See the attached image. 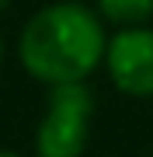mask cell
<instances>
[{"label": "cell", "mask_w": 153, "mask_h": 157, "mask_svg": "<svg viewBox=\"0 0 153 157\" xmlns=\"http://www.w3.org/2000/svg\"><path fill=\"white\" fill-rule=\"evenodd\" d=\"M94 94L87 84H56L35 133L38 157H80L91 140Z\"/></svg>", "instance_id": "obj_2"}, {"label": "cell", "mask_w": 153, "mask_h": 157, "mask_svg": "<svg viewBox=\"0 0 153 157\" xmlns=\"http://www.w3.org/2000/svg\"><path fill=\"white\" fill-rule=\"evenodd\" d=\"M7 7H11V0H0V14H4V11H7Z\"/></svg>", "instance_id": "obj_5"}, {"label": "cell", "mask_w": 153, "mask_h": 157, "mask_svg": "<svg viewBox=\"0 0 153 157\" xmlns=\"http://www.w3.org/2000/svg\"><path fill=\"white\" fill-rule=\"evenodd\" d=\"M97 11L118 28H139L153 17V0H97Z\"/></svg>", "instance_id": "obj_4"}, {"label": "cell", "mask_w": 153, "mask_h": 157, "mask_svg": "<svg viewBox=\"0 0 153 157\" xmlns=\"http://www.w3.org/2000/svg\"><path fill=\"white\" fill-rule=\"evenodd\" d=\"M21 63L42 84H84L101 56L108 52V39L101 17L91 7L59 0L42 7L21 32Z\"/></svg>", "instance_id": "obj_1"}, {"label": "cell", "mask_w": 153, "mask_h": 157, "mask_svg": "<svg viewBox=\"0 0 153 157\" xmlns=\"http://www.w3.org/2000/svg\"><path fill=\"white\" fill-rule=\"evenodd\" d=\"M115 87L132 98H153V32L122 28L104 52Z\"/></svg>", "instance_id": "obj_3"}, {"label": "cell", "mask_w": 153, "mask_h": 157, "mask_svg": "<svg viewBox=\"0 0 153 157\" xmlns=\"http://www.w3.org/2000/svg\"><path fill=\"white\" fill-rule=\"evenodd\" d=\"M0 157H17V154H11V150H0Z\"/></svg>", "instance_id": "obj_6"}, {"label": "cell", "mask_w": 153, "mask_h": 157, "mask_svg": "<svg viewBox=\"0 0 153 157\" xmlns=\"http://www.w3.org/2000/svg\"><path fill=\"white\" fill-rule=\"evenodd\" d=\"M0 59H4V42H0Z\"/></svg>", "instance_id": "obj_7"}]
</instances>
